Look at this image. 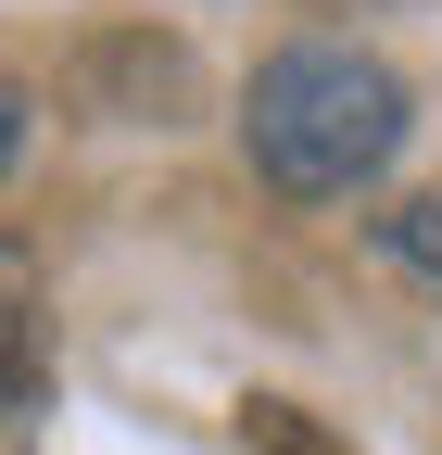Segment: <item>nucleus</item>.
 <instances>
[{
	"label": "nucleus",
	"mask_w": 442,
	"mask_h": 455,
	"mask_svg": "<svg viewBox=\"0 0 442 455\" xmlns=\"http://www.w3.org/2000/svg\"><path fill=\"white\" fill-rule=\"evenodd\" d=\"M241 140H253V164H265V190L342 203V190H367L379 164H392V140H405V76L367 64V51H342V38H291L279 64L253 76Z\"/></svg>",
	"instance_id": "f257e3e1"
},
{
	"label": "nucleus",
	"mask_w": 442,
	"mask_h": 455,
	"mask_svg": "<svg viewBox=\"0 0 442 455\" xmlns=\"http://www.w3.org/2000/svg\"><path fill=\"white\" fill-rule=\"evenodd\" d=\"M51 405V329H38V266L0 241V455H38Z\"/></svg>",
	"instance_id": "f03ea898"
},
{
	"label": "nucleus",
	"mask_w": 442,
	"mask_h": 455,
	"mask_svg": "<svg viewBox=\"0 0 442 455\" xmlns=\"http://www.w3.org/2000/svg\"><path fill=\"white\" fill-rule=\"evenodd\" d=\"M241 430H253L265 455H328V443L304 430V405H241Z\"/></svg>",
	"instance_id": "7ed1b4c3"
},
{
	"label": "nucleus",
	"mask_w": 442,
	"mask_h": 455,
	"mask_svg": "<svg viewBox=\"0 0 442 455\" xmlns=\"http://www.w3.org/2000/svg\"><path fill=\"white\" fill-rule=\"evenodd\" d=\"M392 253H405L417 278H442V203H405V215H392Z\"/></svg>",
	"instance_id": "20e7f679"
},
{
	"label": "nucleus",
	"mask_w": 442,
	"mask_h": 455,
	"mask_svg": "<svg viewBox=\"0 0 442 455\" xmlns=\"http://www.w3.org/2000/svg\"><path fill=\"white\" fill-rule=\"evenodd\" d=\"M13 152H26V101H13V76H0V178H13Z\"/></svg>",
	"instance_id": "39448f33"
},
{
	"label": "nucleus",
	"mask_w": 442,
	"mask_h": 455,
	"mask_svg": "<svg viewBox=\"0 0 442 455\" xmlns=\"http://www.w3.org/2000/svg\"><path fill=\"white\" fill-rule=\"evenodd\" d=\"M316 13H367V0H316Z\"/></svg>",
	"instance_id": "423d86ee"
}]
</instances>
